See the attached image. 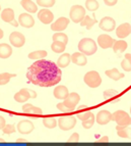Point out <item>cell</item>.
Instances as JSON below:
<instances>
[{"instance_id": "26", "label": "cell", "mask_w": 131, "mask_h": 146, "mask_svg": "<svg viewBox=\"0 0 131 146\" xmlns=\"http://www.w3.org/2000/svg\"><path fill=\"white\" fill-rule=\"evenodd\" d=\"M105 74H106V76L107 77H109L110 79H112V80L114 81H118L120 80V79L124 78V74H121L120 73L117 68H112V70H108V71L105 72Z\"/></svg>"}, {"instance_id": "12", "label": "cell", "mask_w": 131, "mask_h": 146, "mask_svg": "<svg viewBox=\"0 0 131 146\" xmlns=\"http://www.w3.org/2000/svg\"><path fill=\"white\" fill-rule=\"evenodd\" d=\"M115 40L112 38L111 36L107 34H102L98 37V43H99V46L102 47L103 49H107L111 48L114 44Z\"/></svg>"}, {"instance_id": "19", "label": "cell", "mask_w": 131, "mask_h": 146, "mask_svg": "<svg viewBox=\"0 0 131 146\" xmlns=\"http://www.w3.org/2000/svg\"><path fill=\"white\" fill-rule=\"evenodd\" d=\"M86 55H84L83 53L81 52H74V53L71 55V61H72L74 64L76 66H83L86 64L87 62V59L85 57Z\"/></svg>"}, {"instance_id": "38", "label": "cell", "mask_w": 131, "mask_h": 146, "mask_svg": "<svg viewBox=\"0 0 131 146\" xmlns=\"http://www.w3.org/2000/svg\"><path fill=\"white\" fill-rule=\"evenodd\" d=\"M57 106V108H58L60 111L62 112H66V113H71V112H73L75 110H72V108H69L68 106H66L65 104H64L63 102H61V103H58V104L56 105Z\"/></svg>"}, {"instance_id": "45", "label": "cell", "mask_w": 131, "mask_h": 146, "mask_svg": "<svg viewBox=\"0 0 131 146\" xmlns=\"http://www.w3.org/2000/svg\"><path fill=\"white\" fill-rule=\"evenodd\" d=\"M109 141V137L108 136H104L101 139H99V142H108Z\"/></svg>"}, {"instance_id": "21", "label": "cell", "mask_w": 131, "mask_h": 146, "mask_svg": "<svg viewBox=\"0 0 131 146\" xmlns=\"http://www.w3.org/2000/svg\"><path fill=\"white\" fill-rule=\"evenodd\" d=\"M116 131L118 136L124 139H131V128L129 126H118L116 127Z\"/></svg>"}, {"instance_id": "14", "label": "cell", "mask_w": 131, "mask_h": 146, "mask_svg": "<svg viewBox=\"0 0 131 146\" xmlns=\"http://www.w3.org/2000/svg\"><path fill=\"white\" fill-rule=\"evenodd\" d=\"M80 97L77 93L73 92V93H69L67 97L64 99L63 103L68 106L69 108H72V110H75V106L77 105V103L79 102Z\"/></svg>"}, {"instance_id": "34", "label": "cell", "mask_w": 131, "mask_h": 146, "mask_svg": "<svg viewBox=\"0 0 131 146\" xmlns=\"http://www.w3.org/2000/svg\"><path fill=\"white\" fill-rule=\"evenodd\" d=\"M99 2L97 0H86L85 1V7L90 11H96L99 8Z\"/></svg>"}, {"instance_id": "2", "label": "cell", "mask_w": 131, "mask_h": 146, "mask_svg": "<svg viewBox=\"0 0 131 146\" xmlns=\"http://www.w3.org/2000/svg\"><path fill=\"white\" fill-rule=\"evenodd\" d=\"M78 49L84 55H92L98 50L97 43L90 38H83L78 43Z\"/></svg>"}, {"instance_id": "37", "label": "cell", "mask_w": 131, "mask_h": 146, "mask_svg": "<svg viewBox=\"0 0 131 146\" xmlns=\"http://www.w3.org/2000/svg\"><path fill=\"white\" fill-rule=\"evenodd\" d=\"M37 3L42 7H52L55 4V0H37Z\"/></svg>"}, {"instance_id": "13", "label": "cell", "mask_w": 131, "mask_h": 146, "mask_svg": "<svg viewBox=\"0 0 131 146\" xmlns=\"http://www.w3.org/2000/svg\"><path fill=\"white\" fill-rule=\"evenodd\" d=\"M68 25H69V19L64 17H59L55 23H53V24L51 25V30L55 32L64 31V30L68 27Z\"/></svg>"}, {"instance_id": "9", "label": "cell", "mask_w": 131, "mask_h": 146, "mask_svg": "<svg viewBox=\"0 0 131 146\" xmlns=\"http://www.w3.org/2000/svg\"><path fill=\"white\" fill-rule=\"evenodd\" d=\"M99 27H100V29L105 32H111V31H113V30H115L116 22H115V20L113 17H105L100 21Z\"/></svg>"}, {"instance_id": "20", "label": "cell", "mask_w": 131, "mask_h": 146, "mask_svg": "<svg viewBox=\"0 0 131 146\" xmlns=\"http://www.w3.org/2000/svg\"><path fill=\"white\" fill-rule=\"evenodd\" d=\"M54 96H55V98H57V99H65L66 97L68 96V94H69V91H68L67 87H65V86H57V87L54 89Z\"/></svg>"}, {"instance_id": "33", "label": "cell", "mask_w": 131, "mask_h": 146, "mask_svg": "<svg viewBox=\"0 0 131 146\" xmlns=\"http://www.w3.org/2000/svg\"><path fill=\"white\" fill-rule=\"evenodd\" d=\"M15 74H9V73H3L0 74V85H6L10 81L11 78H14Z\"/></svg>"}, {"instance_id": "44", "label": "cell", "mask_w": 131, "mask_h": 146, "mask_svg": "<svg viewBox=\"0 0 131 146\" xmlns=\"http://www.w3.org/2000/svg\"><path fill=\"white\" fill-rule=\"evenodd\" d=\"M5 125H6V122H5L4 117H2L0 115V130H2L5 127Z\"/></svg>"}, {"instance_id": "24", "label": "cell", "mask_w": 131, "mask_h": 146, "mask_svg": "<svg viewBox=\"0 0 131 146\" xmlns=\"http://www.w3.org/2000/svg\"><path fill=\"white\" fill-rule=\"evenodd\" d=\"M22 112L24 113H34V115H43V111H42L41 108L36 106H33L32 104L29 103H26V104L22 106Z\"/></svg>"}, {"instance_id": "40", "label": "cell", "mask_w": 131, "mask_h": 146, "mask_svg": "<svg viewBox=\"0 0 131 146\" xmlns=\"http://www.w3.org/2000/svg\"><path fill=\"white\" fill-rule=\"evenodd\" d=\"M118 94H119V93L117 92V91L113 90V89H109V90H106L104 92V98L107 100L112 97H115V96H117Z\"/></svg>"}, {"instance_id": "1", "label": "cell", "mask_w": 131, "mask_h": 146, "mask_svg": "<svg viewBox=\"0 0 131 146\" xmlns=\"http://www.w3.org/2000/svg\"><path fill=\"white\" fill-rule=\"evenodd\" d=\"M62 73L56 63L39 59L29 68L27 78L31 83L40 87H52L61 81Z\"/></svg>"}, {"instance_id": "6", "label": "cell", "mask_w": 131, "mask_h": 146, "mask_svg": "<svg viewBox=\"0 0 131 146\" xmlns=\"http://www.w3.org/2000/svg\"><path fill=\"white\" fill-rule=\"evenodd\" d=\"M76 125V119L72 115L69 117H61L58 119V126L62 131H69L73 129Z\"/></svg>"}, {"instance_id": "30", "label": "cell", "mask_w": 131, "mask_h": 146, "mask_svg": "<svg viewBox=\"0 0 131 146\" xmlns=\"http://www.w3.org/2000/svg\"><path fill=\"white\" fill-rule=\"evenodd\" d=\"M121 66L124 71L131 72V53L125 54V58L122 60Z\"/></svg>"}, {"instance_id": "47", "label": "cell", "mask_w": 131, "mask_h": 146, "mask_svg": "<svg viewBox=\"0 0 131 146\" xmlns=\"http://www.w3.org/2000/svg\"><path fill=\"white\" fill-rule=\"evenodd\" d=\"M0 141H2V139H0Z\"/></svg>"}, {"instance_id": "32", "label": "cell", "mask_w": 131, "mask_h": 146, "mask_svg": "<svg viewBox=\"0 0 131 146\" xmlns=\"http://www.w3.org/2000/svg\"><path fill=\"white\" fill-rule=\"evenodd\" d=\"M43 124H44V126L46 127V128H48V129H54V128L57 126L58 122H57V119H56L55 117H45V119H43Z\"/></svg>"}, {"instance_id": "27", "label": "cell", "mask_w": 131, "mask_h": 146, "mask_svg": "<svg viewBox=\"0 0 131 146\" xmlns=\"http://www.w3.org/2000/svg\"><path fill=\"white\" fill-rule=\"evenodd\" d=\"M71 61V55L68 53H64L59 57L58 61H57V66L59 68H66L69 66V63Z\"/></svg>"}, {"instance_id": "35", "label": "cell", "mask_w": 131, "mask_h": 146, "mask_svg": "<svg viewBox=\"0 0 131 146\" xmlns=\"http://www.w3.org/2000/svg\"><path fill=\"white\" fill-rule=\"evenodd\" d=\"M53 41L62 42V43H64V44H66V45H67L68 37L66 36L64 33H55V34L53 35Z\"/></svg>"}, {"instance_id": "28", "label": "cell", "mask_w": 131, "mask_h": 146, "mask_svg": "<svg viewBox=\"0 0 131 146\" xmlns=\"http://www.w3.org/2000/svg\"><path fill=\"white\" fill-rule=\"evenodd\" d=\"M96 23H97L96 19H92V17H88V15H85V17H83V20L81 21L79 24L81 27H85L87 30H90L94 27V25H96Z\"/></svg>"}, {"instance_id": "31", "label": "cell", "mask_w": 131, "mask_h": 146, "mask_svg": "<svg viewBox=\"0 0 131 146\" xmlns=\"http://www.w3.org/2000/svg\"><path fill=\"white\" fill-rule=\"evenodd\" d=\"M46 56H47V51H45V50H37V51L31 52L29 54V58L39 60V59H43Z\"/></svg>"}, {"instance_id": "23", "label": "cell", "mask_w": 131, "mask_h": 146, "mask_svg": "<svg viewBox=\"0 0 131 146\" xmlns=\"http://www.w3.org/2000/svg\"><path fill=\"white\" fill-rule=\"evenodd\" d=\"M20 4L24 9L31 12V13H35V12L38 11V6H37L36 3L33 2L32 0H22Z\"/></svg>"}, {"instance_id": "43", "label": "cell", "mask_w": 131, "mask_h": 146, "mask_svg": "<svg viewBox=\"0 0 131 146\" xmlns=\"http://www.w3.org/2000/svg\"><path fill=\"white\" fill-rule=\"evenodd\" d=\"M104 2L106 5L108 6H114L117 2H118V0H104Z\"/></svg>"}, {"instance_id": "22", "label": "cell", "mask_w": 131, "mask_h": 146, "mask_svg": "<svg viewBox=\"0 0 131 146\" xmlns=\"http://www.w3.org/2000/svg\"><path fill=\"white\" fill-rule=\"evenodd\" d=\"M127 46H128V45H127V42L126 41L120 40V41L114 42V44H113L112 48H113V50H114L115 53L121 54V53H123L125 50H126Z\"/></svg>"}, {"instance_id": "39", "label": "cell", "mask_w": 131, "mask_h": 146, "mask_svg": "<svg viewBox=\"0 0 131 146\" xmlns=\"http://www.w3.org/2000/svg\"><path fill=\"white\" fill-rule=\"evenodd\" d=\"M2 131L6 135L13 134L15 132V126L14 125H5V127L2 129Z\"/></svg>"}, {"instance_id": "3", "label": "cell", "mask_w": 131, "mask_h": 146, "mask_svg": "<svg viewBox=\"0 0 131 146\" xmlns=\"http://www.w3.org/2000/svg\"><path fill=\"white\" fill-rule=\"evenodd\" d=\"M112 121H114L118 126H130L131 117L126 111L123 110H116L112 113Z\"/></svg>"}, {"instance_id": "25", "label": "cell", "mask_w": 131, "mask_h": 146, "mask_svg": "<svg viewBox=\"0 0 131 146\" xmlns=\"http://www.w3.org/2000/svg\"><path fill=\"white\" fill-rule=\"evenodd\" d=\"M12 54V48L8 44H0V58H8Z\"/></svg>"}, {"instance_id": "46", "label": "cell", "mask_w": 131, "mask_h": 146, "mask_svg": "<svg viewBox=\"0 0 131 146\" xmlns=\"http://www.w3.org/2000/svg\"><path fill=\"white\" fill-rule=\"evenodd\" d=\"M3 35H4V34H3V31L0 29V39H1V38H3Z\"/></svg>"}, {"instance_id": "8", "label": "cell", "mask_w": 131, "mask_h": 146, "mask_svg": "<svg viewBox=\"0 0 131 146\" xmlns=\"http://www.w3.org/2000/svg\"><path fill=\"white\" fill-rule=\"evenodd\" d=\"M1 20L5 23H8V24H11L13 27H17L18 26V23L17 21H15L14 17V11L11 8H5L1 12Z\"/></svg>"}, {"instance_id": "11", "label": "cell", "mask_w": 131, "mask_h": 146, "mask_svg": "<svg viewBox=\"0 0 131 146\" xmlns=\"http://www.w3.org/2000/svg\"><path fill=\"white\" fill-rule=\"evenodd\" d=\"M9 41L11 43V45H13L14 47H22L26 43V37L18 32H13L11 33L9 36Z\"/></svg>"}, {"instance_id": "17", "label": "cell", "mask_w": 131, "mask_h": 146, "mask_svg": "<svg viewBox=\"0 0 131 146\" xmlns=\"http://www.w3.org/2000/svg\"><path fill=\"white\" fill-rule=\"evenodd\" d=\"M96 121L99 125H107L112 121V113L108 110H101L96 117Z\"/></svg>"}, {"instance_id": "10", "label": "cell", "mask_w": 131, "mask_h": 146, "mask_svg": "<svg viewBox=\"0 0 131 146\" xmlns=\"http://www.w3.org/2000/svg\"><path fill=\"white\" fill-rule=\"evenodd\" d=\"M34 124L29 119H22L17 124V131L20 132V134H29L34 131Z\"/></svg>"}, {"instance_id": "4", "label": "cell", "mask_w": 131, "mask_h": 146, "mask_svg": "<svg viewBox=\"0 0 131 146\" xmlns=\"http://www.w3.org/2000/svg\"><path fill=\"white\" fill-rule=\"evenodd\" d=\"M84 83L90 88H98L102 84V78L96 71H90L85 74Z\"/></svg>"}, {"instance_id": "7", "label": "cell", "mask_w": 131, "mask_h": 146, "mask_svg": "<svg viewBox=\"0 0 131 146\" xmlns=\"http://www.w3.org/2000/svg\"><path fill=\"white\" fill-rule=\"evenodd\" d=\"M37 97V93L34 90H29V89H22L20 91L16 93L14 95V100L20 103L26 102L27 100H29V98H35Z\"/></svg>"}, {"instance_id": "42", "label": "cell", "mask_w": 131, "mask_h": 146, "mask_svg": "<svg viewBox=\"0 0 131 146\" xmlns=\"http://www.w3.org/2000/svg\"><path fill=\"white\" fill-rule=\"evenodd\" d=\"M78 141H79V135H78V133H74L69 138V142H78Z\"/></svg>"}, {"instance_id": "49", "label": "cell", "mask_w": 131, "mask_h": 146, "mask_svg": "<svg viewBox=\"0 0 131 146\" xmlns=\"http://www.w3.org/2000/svg\"><path fill=\"white\" fill-rule=\"evenodd\" d=\"M0 10H1V7H0Z\"/></svg>"}, {"instance_id": "29", "label": "cell", "mask_w": 131, "mask_h": 146, "mask_svg": "<svg viewBox=\"0 0 131 146\" xmlns=\"http://www.w3.org/2000/svg\"><path fill=\"white\" fill-rule=\"evenodd\" d=\"M65 47H66V44L62 43V42H59V41H54L51 45V48L54 52L56 53H62V52L65 50Z\"/></svg>"}, {"instance_id": "5", "label": "cell", "mask_w": 131, "mask_h": 146, "mask_svg": "<svg viewBox=\"0 0 131 146\" xmlns=\"http://www.w3.org/2000/svg\"><path fill=\"white\" fill-rule=\"evenodd\" d=\"M69 15L75 24H79L85 17V9L81 5H73L69 12Z\"/></svg>"}, {"instance_id": "18", "label": "cell", "mask_w": 131, "mask_h": 146, "mask_svg": "<svg viewBox=\"0 0 131 146\" xmlns=\"http://www.w3.org/2000/svg\"><path fill=\"white\" fill-rule=\"evenodd\" d=\"M131 34V25L128 23H124L120 25L119 27L116 29V35L119 37L120 39H124L127 36Z\"/></svg>"}, {"instance_id": "41", "label": "cell", "mask_w": 131, "mask_h": 146, "mask_svg": "<svg viewBox=\"0 0 131 146\" xmlns=\"http://www.w3.org/2000/svg\"><path fill=\"white\" fill-rule=\"evenodd\" d=\"M92 115V112L90 111H85V112H79L77 115V119H81V121H85V119H87L88 117H90V115Z\"/></svg>"}, {"instance_id": "16", "label": "cell", "mask_w": 131, "mask_h": 146, "mask_svg": "<svg viewBox=\"0 0 131 146\" xmlns=\"http://www.w3.org/2000/svg\"><path fill=\"white\" fill-rule=\"evenodd\" d=\"M18 24L24 28H32L35 25L34 17L29 13H22L18 17Z\"/></svg>"}, {"instance_id": "15", "label": "cell", "mask_w": 131, "mask_h": 146, "mask_svg": "<svg viewBox=\"0 0 131 146\" xmlns=\"http://www.w3.org/2000/svg\"><path fill=\"white\" fill-rule=\"evenodd\" d=\"M38 17H39V20L45 25L51 24L54 20L53 13L49 9H47V8H43L42 10H40L39 13H38Z\"/></svg>"}, {"instance_id": "36", "label": "cell", "mask_w": 131, "mask_h": 146, "mask_svg": "<svg viewBox=\"0 0 131 146\" xmlns=\"http://www.w3.org/2000/svg\"><path fill=\"white\" fill-rule=\"evenodd\" d=\"M95 122H96V117H95V115H94V113H92V115H90L88 119H85V121H83V127L84 128V129H90V128L94 126Z\"/></svg>"}, {"instance_id": "48", "label": "cell", "mask_w": 131, "mask_h": 146, "mask_svg": "<svg viewBox=\"0 0 131 146\" xmlns=\"http://www.w3.org/2000/svg\"><path fill=\"white\" fill-rule=\"evenodd\" d=\"M130 112H131V108H130Z\"/></svg>"}]
</instances>
